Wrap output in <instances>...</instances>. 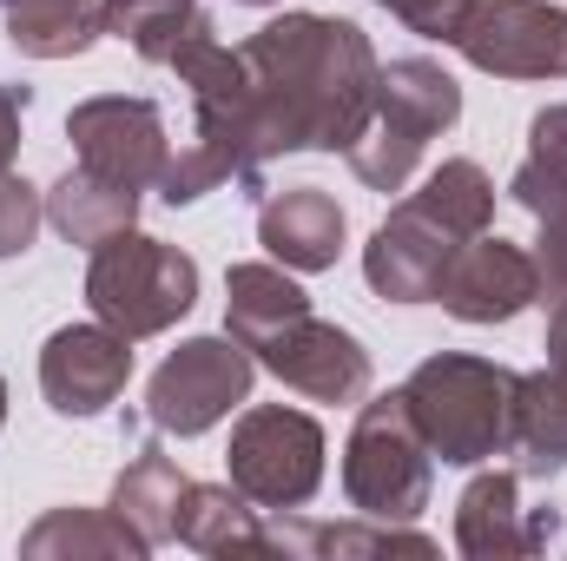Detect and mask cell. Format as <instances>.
<instances>
[{
	"label": "cell",
	"mask_w": 567,
	"mask_h": 561,
	"mask_svg": "<svg viewBox=\"0 0 567 561\" xmlns=\"http://www.w3.org/2000/svg\"><path fill=\"white\" fill-rule=\"evenodd\" d=\"M212 27L205 0H100V33L126 40L140 60L172 67L185 40H198Z\"/></svg>",
	"instance_id": "cell-22"
},
{
	"label": "cell",
	"mask_w": 567,
	"mask_h": 561,
	"mask_svg": "<svg viewBox=\"0 0 567 561\" xmlns=\"http://www.w3.org/2000/svg\"><path fill=\"white\" fill-rule=\"evenodd\" d=\"M20 555L27 561H145L152 542L126 516L106 509H47L27 536H20Z\"/></svg>",
	"instance_id": "cell-19"
},
{
	"label": "cell",
	"mask_w": 567,
	"mask_h": 561,
	"mask_svg": "<svg viewBox=\"0 0 567 561\" xmlns=\"http://www.w3.org/2000/svg\"><path fill=\"white\" fill-rule=\"evenodd\" d=\"M133 384V337L93 324H60L40 344V397L53 404V417H100L126 397Z\"/></svg>",
	"instance_id": "cell-9"
},
{
	"label": "cell",
	"mask_w": 567,
	"mask_h": 561,
	"mask_svg": "<svg viewBox=\"0 0 567 561\" xmlns=\"http://www.w3.org/2000/svg\"><path fill=\"white\" fill-rule=\"evenodd\" d=\"M435 304L462 324H508L522 317L528 304H542V278H535V258L495 232H475L455 245L449 272L435 284Z\"/></svg>",
	"instance_id": "cell-10"
},
{
	"label": "cell",
	"mask_w": 567,
	"mask_h": 561,
	"mask_svg": "<svg viewBox=\"0 0 567 561\" xmlns=\"http://www.w3.org/2000/svg\"><path fill=\"white\" fill-rule=\"evenodd\" d=\"M410 417L423 429L429 456L449 469H475L495 462L508 442V397H515V370L495 357H468V350H435L410 370L403 384Z\"/></svg>",
	"instance_id": "cell-1"
},
{
	"label": "cell",
	"mask_w": 567,
	"mask_h": 561,
	"mask_svg": "<svg viewBox=\"0 0 567 561\" xmlns=\"http://www.w3.org/2000/svg\"><path fill=\"white\" fill-rule=\"evenodd\" d=\"M435 489V456L410 417V397H363L343 442V502L370 522H416Z\"/></svg>",
	"instance_id": "cell-3"
},
{
	"label": "cell",
	"mask_w": 567,
	"mask_h": 561,
	"mask_svg": "<svg viewBox=\"0 0 567 561\" xmlns=\"http://www.w3.org/2000/svg\"><path fill=\"white\" fill-rule=\"evenodd\" d=\"M390 20H403L410 33H423V40H442L449 47V27H455V13H462V0H377Z\"/></svg>",
	"instance_id": "cell-30"
},
{
	"label": "cell",
	"mask_w": 567,
	"mask_h": 561,
	"mask_svg": "<svg viewBox=\"0 0 567 561\" xmlns=\"http://www.w3.org/2000/svg\"><path fill=\"white\" fill-rule=\"evenodd\" d=\"M218 185H231V165H225V159H218L212 145L192 133V140H185L178 152H172V159H165L158 198H165V205L178 212V205H198V198H205V192H218Z\"/></svg>",
	"instance_id": "cell-27"
},
{
	"label": "cell",
	"mask_w": 567,
	"mask_h": 561,
	"mask_svg": "<svg viewBox=\"0 0 567 561\" xmlns=\"http://www.w3.org/2000/svg\"><path fill=\"white\" fill-rule=\"evenodd\" d=\"M561 536L555 509H522V476L515 469H482L462 502H455V549L468 561H522Z\"/></svg>",
	"instance_id": "cell-11"
},
{
	"label": "cell",
	"mask_w": 567,
	"mask_h": 561,
	"mask_svg": "<svg viewBox=\"0 0 567 561\" xmlns=\"http://www.w3.org/2000/svg\"><path fill=\"white\" fill-rule=\"evenodd\" d=\"M258 516L265 509L231 482H185L172 542H185L192 555H271V529Z\"/></svg>",
	"instance_id": "cell-15"
},
{
	"label": "cell",
	"mask_w": 567,
	"mask_h": 561,
	"mask_svg": "<svg viewBox=\"0 0 567 561\" xmlns=\"http://www.w3.org/2000/svg\"><path fill=\"white\" fill-rule=\"evenodd\" d=\"M140 198L145 192H133V185H113V178L73 165V172H60V178L47 185V225H53L66 245L100 252L106 238H120V232L140 225Z\"/></svg>",
	"instance_id": "cell-17"
},
{
	"label": "cell",
	"mask_w": 567,
	"mask_h": 561,
	"mask_svg": "<svg viewBox=\"0 0 567 561\" xmlns=\"http://www.w3.org/2000/svg\"><path fill=\"white\" fill-rule=\"evenodd\" d=\"M535 278H542V304L555 310V304H567V212H555V218H542V238H535Z\"/></svg>",
	"instance_id": "cell-29"
},
{
	"label": "cell",
	"mask_w": 567,
	"mask_h": 561,
	"mask_svg": "<svg viewBox=\"0 0 567 561\" xmlns=\"http://www.w3.org/2000/svg\"><path fill=\"white\" fill-rule=\"evenodd\" d=\"M271 555H310V561H350V555H435L423 529L410 522H303L297 509H278L271 522Z\"/></svg>",
	"instance_id": "cell-18"
},
{
	"label": "cell",
	"mask_w": 567,
	"mask_h": 561,
	"mask_svg": "<svg viewBox=\"0 0 567 561\" xmlns=\"http://www.w3.org/2000/svg\"><path fill=\"white\" fill-rule=\"evenodd\" d=\"M310 310L297 272H284L278 258H258V265H231L225 272V330L258 357V344H271L284 324H297Z\"/></svg>",
	"instance_id": "cell-20"
},
{
	"label": "cell",
	"mask_w": 567,
	"mask_h": 561,
	"mask_svg": "<svg viewBox=\"0 0 567 561\" xmlns=\"http://www.w3.org/2000/svg\"><path fill=\"white\" fill-rule=\"evenodd\" d=\"M449 47L495 80H567V7L555 0H462Z\"/></svg>",
	"instance_id": "cell-6"
},
{
	"label": "cell",
	"mask_w": 567,
	"mask_h": 561,
	"mask_svg": "<svg viewBox=\"0 0 567 561\" xmlns=\"http://www.w3.org/2000/svg\"><path fill=\"white\" fill-rule=\"evenodd\" d=\"M508 198L528 212V218H555L567 212V100L561 106H542L528 120V152L508 178Z\"/></svg>",
	"instance_id": "cell-24"
},
{
	"label": "cell",
	"mask_w": 567,
	"mask_h": 561,
	"mask_svg": "<svg viewBox=\"0 0 567 561\" xmlns=\"http://www.w3.org/2000/svg\"><path fill=\"white\" fill-rule=\"evenodd\" d=\"M0 422H7V377H0Z\"/></svg>",
	"instance_id": "cell-33"
},
{
	"label": "cell",
	"mask_w": 567,
	"mask_h": 561,
	"mask_svg": "<svg viewBox=\"0 0 567 561\" xmlns=\"http://www.w3.org/2000/svg\"><path fill=\"white\" fill-rule=\"evenodd\" d=\"M429 218L449 232V238H475L495 225V178L475 165V159H442L423 178V192H410Z\"/></svg>",
	"instance_id": "cell-25"
},
{
	"label": "cell",
	"mask_w": 567,
	"mask_h": 561,
	"mask_svg": "<svg viewBox=\"0 0 567 561\" xmlns=\"http://www.w3.org/2000/svg\"><path fill=\"white\" fill-rule=\"evenodd\" d=\"M258 370H271L284 390H297L310 404H337V410H357L370 397V384H377L363 337L317 317V310H303L271 344H258Z\"/></svg>",
	"instance_id": "cell-8"
},
{
	"label": "cell",
	"mask_w": 567,
	"mask_h": 561,
	"mask_svg": "<svg viewBox=\"0 0 567 561\" xmlns=\"http://www.w3.org/2000/svg\"><path fill=\"white\" fill-rule=\"evenodd\" d=\"M66 140H73L86 172H100L113 185H133V192H158L165 159H172L165 113L152 100H140V93H93V100H80L66 113Z\"/></svg>",
	"instance_id": "cell-7"
},
{
	"label": "cell",
	"mask_w": 567,
	"mask_h": 561,
	"mask_svg": "<svg viewBox=\"0 0 567 561\" xmlns=\"http://www.w3.org/2000/svg\"><path fill=\"white\" fill-rule=\"evenodd\" d=\"M258 357L225 330V337H185L145 384V422L158 436H205L231 410L251 404Z\"/></svg>",
	"instance_id": "cell-5"
},
{
	"label": "cell",
	"mask_w": 567,
	"mask_h": 561,
	"mask_svg": "<svg viewBox=\"0 0 567 561\" xmlns=\"http://www.w3.org/2000/svg\"><path fill=\"white\" fill-rule=\"evenodd\" d=\"M192 304H198V258L165 238H145L140 225L106 238L86 265V310L133 344L165 337Z\"/></svg>",
	"instance_id": "cell-2"
},
{
	"label": "cell",
	"mask_w": 567,
	"mask_h": 561,
	"mask_svg": "<svg viewBox=\"0 0 567 561\" xmlns=\"http://www.w3.org/2000/svg\"><path fill=\"white\" fill-rule=\"evenodd\" d=\"M238 7H271V0H238Z\"/></svg>",
	"instance_id": "cell-34"
},
{
	"label": "cell",
	"mask_w": 567,
	"mask_h": 561,
	"mask_svg": "<svg viewBox=\"0 0 567 561\" xmlns=\"http://www.w3.org/2000/svg\"><path fill=\"white\" fill-rule=\"evenodd\" d=\"M343 159H350V172H357L370 192H403V185H410V172L423 165V145L403 140V133H396V126H383V120H370Z\"/></svg>",
	"instance_id": "cell-26"
},
{
	"label": "cell",
	"mask_w": 567,
	"mask_h": 561,
	"mask_svg": "<svg viewBox=\"0 0 567 561\" xmlns=\"http://www.w3.org/2000/svg\"><path fill=\"white\" fill-rule=\"evenodd\" d=\"M542 350H548V370L561 377V390H567V304L548 310V344H542Z\"/></svg>",
	"instance_id": "cell-32"
},
{
	"label": "cell",
	"mask_w": 567,
	"mask_h": 561,
	"mask_svg": "<svg viewBox=\"0 0 567 561\" xmlns=\"http://www.w3.org/2000/svg\"><path fill=\"white\" fill-rule=\"evenodd\" d=\"M40 225H47V192L27 185L20 172H0V265L20 258V252H33Z\"/></svg>",
	"instance_id": "cell-28"
},
{
	"label": "cell",
	"mask_w": 567,
	"mask_h": 561,
	"mask_svg": "<svg viewBox=\"0 0 567 561\" xmlns=\"http://www.w3.org/2000/svg\"><path fill=\"white\" fill-rule=\"evenodd\" d=\"M0 27L27 60H80L100 40V0H0Z\"/></svg>",
	"instance_id": "cell-21"
},
{
	"label": "cell",
	"mask_w": 567,
	"mask_h": 561,
	"mask_svg": "<svg viewBox=\"0 0 567 561\" xmlns=\"http://www.w3.org/2000/svg\"><path fill=\"white\" fill-rule=\"evenodd\" d=\"M502 456H515V476H522V482H555L567 469V390L548 364L528 370V377L515 370Z\"/></svg>",
	"instance_id": "cell-14"
},
{
	"label": "cell",
	"mask_w": 567,
	"mask_h": 561,
	"mask_svg": "<svg viewBox=\"0 0 567 561\" xmlns=\"http://www.w3.org/2000/svg\"><path fill=\"white\" fill-rule=\"evenodd\" d=\"M370 120H383V126H396L403 140H442L455 120H462V86L423 60V53H410V60H390V67H377V113Z\"/></svg>",
	"instance_id": "cell-16"
},
{
	"label": "cell",
	"mask_w": 567,
	"mask_h": 561,
	"mask_svg": "<svg viewBox=\"0 0 567 561\" xmlns=\"http://www.w3.org/2000/svg\"><path fill=\"white\" fill-rule=\"evenodd\" d=\"M323 422L290 404H245L231 422V449H225V482L245 489L258 509H303L323 489Z\"/></svg>",
	"instance_id": "cell-4"
},
{
	"label": "cell",
	"mask_w": 567,
	"mask_h": 561,
	"mask_svg": "<svg viewBox=\"0 0 567 561\" xmlns=\"http://www.w3.org/2000/svg\"><path fill=\"white\" fill-rule=\"evenodd\" d=\"M343 238H350V218L323 185H290L258 205V245L297 278L330 272L343 258Z\"/></svg>",
	"instance_id": "cell-13"
},
{
	"label": "cell",
	"mask_w": 567,
	"mask_h": 561,
	"mask_svg": "<svg viewBox=\"0 0 567 561\" xmlns=\"http://www.w3.org/2000/svg\"><path fill=\"white\" fill-rule=\"evenodd\" d=\"M462 238H449L416 198H403L363 245V278L390 304H435V284L449 272Z\"/></svg>",
	"instance_id": "cell-12"
},
{
	"label": "cell",
	"mask_w": 567,
	"mask_h": 561,
	"mask_svg": "<svg viewBox=\"0 0 567 561\" xmlns=\"http://www.w3.org/2000/svg\"><path fill=\"white\" fill-rule=\"evenodd\" d=\"M33 106V86H7L0 80V172H13V152H20V120Z\"/></svg>",
	"instance_id": "cell-31"
},
{
	"label": "cell",
	"mask_w": 567,
	"mask_h": 561,
	"mask_svg": "<svg viewBox=\"0 0 567 561\" xmlns=\"http://www.w3.org/2000/svg\"><path fill=\"white\" fill-rule=\"evenodd\" d=\"M178 496H185L178 462L158 442H145L140 456L120 469V482H113V516H126L152 549H165L172 542V522H178Z\"/></svg>",
	"instance_id": "cell-23"
}]
</instances>
